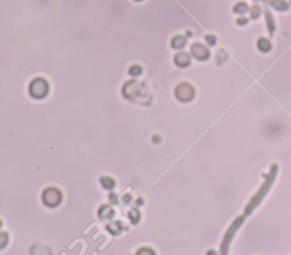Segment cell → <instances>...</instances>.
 <instances>
[{
	"label": "cell",
	"instance_id": "6da1fadb",
	"mask_svg": "<svg viewBox=\"0 0 291 255\" xmlns=\"http://www.w3.org/2000/svg\"><path fill=\"white\" fill-rule=\"evenodd\" d=\"M48 92V83L43 79H35L30 86V94L34 98H43Z\"/></svg>",
	"mask_w": 291,
	"mask_h": 255
},
{
	"label": "cell",
	"instance_id": "7a4b0ae2",
	"mask_svg": "<svg viewBox=\"0 0 291 255\" xmlns=\"http://www.w3.org/2000/svg\"><path fill=\"white\" fill-rule=\"evenodd\" d=\"M43 202L44 204L48 206H56L60 203L62 199V195L59 193V190L55 189V188H49L43 193Z\"/></svg>",
	"mask_w": 291,
	"mask_h": 255
},
{
	"label": "cell",
	"instance_id": "3957f363",
	"mask_svg": "<svg viewBox=\"0 0 291 255\" xmlns=\"http://www.w3.org/2000/svg\"><path fill=\"white\" fill-rule=\"evenodd\" d=\"M175 95L182 102H189L193 97V88L188 83H181L176 88Z\"/></svg>",
	"mask_w": 291,
	"mask_h": 255
},
{
	"label": "cell",
	"instance_id": "277c9868",
	"mask_svg": "<svg viewBox=\"0 0 291 255\" xmlns=\"http://www.w3.org/2000/svg\"><path fill=\"white\" fill-rule=\"evenodd\" d=\"M191 55H192L195 58L200 59V61H204L209 56V51L206 47H204L203 44H195L191 47Z\"/></svg>",
	"mask_w": 291,
	"mask_h": 255
},
{
	"label": "cell",
	"instance_id": "5b68a950",
	"mask_svg": "<svg viewBox=\"0 0 291 255\" xmlns=\"http://www.w3.org/2000/svg\"><path fill=\"white\" fill-rule=\"evenodd\" d=\"M174 61L178 66L184 67V66H188V64L190 63V56H188V54H186V52H180L175 56Z\"/></svg>",
	"mask_w": 291,
	"mask_h": 255
},
{
	"label": "cell",
	"instance_id": "8992f818",
	"mask_svg": "<svg viewBox=\"0 0 291 255\" xmlns=\"http://www.w3.org/2000/svg\"><path fill=\"white\" fill-rule=\"evenodd\" d=\"M186 39L184 38V36H175L174 39L172 40V46L174 48H176V49H180V48H183L184 46H186Z\"/></svg>",
	"mask_w": 291,
	"mask_h": 255
},
{
	"label": "cell",
	"instance_id": "52a82bcc",
	"mask_svg": "<svg viewBox=\"0 0 291 255\" xmlns=\"http://www.w3.org/2000/svg\"><path fill=\"white\" fill-rule=\"evenodd\" d=\"M271 5H272L274 8L279 9V10H285V9H288V7H289L287 2H284L282 0H272V1H271Z\"/></svg>",
	"mask_w": 291,
	"mask_h": 255
},
{
	"label": "cell",
	"instance_id": "ba28073f",
	"mask_svg": "<svg viewBox=\"0 0 291 255\" xmlns=\"http://www.w3.org/2000/svg\"><path fill=\"white\" fill-rule=\"evenodd\" d=\"M258 48H259V50L266 52V51H268L269 49H271V44H269V41L266 40V39H260V40L258 41Z\"/></svg>",
	"mask_w": 291,
	"mask_h": 255
},
{
	"label": "cell",
	"instance_id": "9c48e42d",
	"mask_svg": "<svg viewBox=\"0 0 291 255\" xmlns=\"http://www.w3.org/2000/svg\"><path fill=\"white\" fill-rule=\"evenodd\" d=\"M247 10H248V6L246 4H244V2H240V4H238L236 7H234V11H236V13H239V14L246 13Z\"/></svg>",
	"mask_w": 291,
	"mask_h": 255
},
{
	"label": "cell",
	"instance_id": "30bf717a",
	"mask_svg": "<svg viewBox=\"0 0 291 255\" xmlns=\"http://www.w3.org/2000/svg\"><path fill=\"white\" fill-rule=\"evenodd\" d=\"M141 72H142V69L138 65L132 66L131 69H130V71H129V73H130L131 75H140Z\"/></svg>",
	"mask_w": 291,
	"mask_h": 255
},
{
	"label": "cell",
	"instance_id": "8fae6325",
	"mask_svg": "<svg viewBox=\"0 0 291 255\" xmlns=\"http://www.w3.org/2000/svg\"><path fill=\"white\" fill-rule=\"evenodd\" d=\"M101 182H102V185H104L105 188H112V187L114 186V181L113 180H110V179H108V178L101 179Z\"/></svg>",
	"mask_w": 291,
	"mask_h": 255
},
{
	"label": "cell",
	"instance_id": "7c38bea8",
	"mask_svg": "<svg viewBox=\"0 0 291 255\" xmlns=\"http://www.w3.org/2000/svg\"><path fill=\"white\" fill-rule=\"evenodd\" d=\"M251 15H252V17H254V18H256L257 16H258V15H259L258 7H254V8H252V14H251Z\"/></svg>",
	"mask_w": 291,
	"mask_h": 255
},
{
	"label": "cell",
	"instance_id": "4fadbf2b",
	"mask_svg": "<svg viewBox=\"0 0 291 255\" xmlns=\"http://www.w3.org/2000/svg\"><path fill=\"white\" fill-rule=\"evenodd\" d=\"M206 40H207V42H208V44H215V39H214V36H207V39H206Z\"/></svg>",
	"mask_w": 291,
	"mask_h": 255
},
{
	"label": "cell",
	"instance_id": "5bb4252c",
	"mask_svg": "<svg viewBox=\"0 0 291 255\" xmlns=\"http://www.w3.org/2000/svg\"><path fill=\"white\" fill-rule=\"evenodd\" d=\"M246 23H247V19H246V18H239V19H238V24H240V25H244Z\"/></svg>",
	"mask_w": 291,
	"mask_h": 255
},
{
	"label": "cell",
	"instance_id": "9a60e30c",
	"mask_svg": "<svg viewBox=\"0 0 291 255\" xmlns=\"http://www.w3.org/2000/svg\"><path fill=\"white\" fill-rule=\"evenodd\" d=\"M138 1H139V0H138Z\"/></svg>",
	"mask_w": 291,
	"mask_h": 255
}]
</instances>
